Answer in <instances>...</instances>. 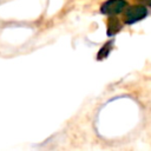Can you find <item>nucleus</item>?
I'll list each match as a JSON object with an SVG mask.
<instances>
[{
  "label": "nucleus",
  "mask_w": 151,
  "mask_h": 151,
  "mask_svg": "<svg viewBox=\"0 0 151 151\" xmlns=\"http://www.w3.org/2000/svg\"><path fill=\"white\" fill-rule=\"evenodd\" d=\"M126 0H106L100 6V12L106 15H116L126 7Z\"/></svg>",
  "instance_id": "f03ea898"
},
{
  "label": "nucleus",
  "mask_w": 151,
  "mask_h": 151,
  "mask_svg": "<svg viewBox=\"0 0 151 151\" xmlns=\"http://www.w3.org/2000/svg\"><path fill=\"white\" fill-rule=\"evenodd\" d=\"M120 29H122V24L119 22V20L114 17L110 18L109 21H107V32H106V34L109 37H112L116 33H118Z\"/></svg>",
  "instance_id": "7ed1b4c3"
},
{
  "label": "nucleus",
  "mask_w": 151,
  "mask_h": 151,
  "mask_svg": "<svg viewBox=\"0 0 151 151\" xmlns=\"http://www.w3.org/2000/svg\"><path fill=\"white\" fill-rule=\"evenodd\" d=\"M147 15V8L143 5H133L130 6L124 12V18L126 24H134Z\"/></svg>",
  "instance_id": "f257e3e1"
},
{
  "label": "nucleus",
  "mask_w": 151,
  "mask_h": 151,
  "mask_svg": "<svg viewBox=\"0 0 151 151\" xmlns=\"http://www.w3.org/2000/svg\"><path fill=\"white\" fill-rule=\"evenodd\" d=\"M112 41H110V42H106L101 48H100V51L98 52V54H97V59L98 60H100V59H104V58H106L107 55H109V53H110V51L112 50Z\"/></svg>",
  "instance_id": "20e7f679"
}]
</instances>
